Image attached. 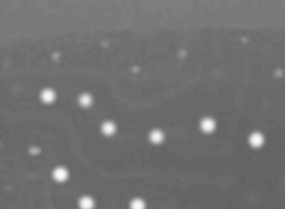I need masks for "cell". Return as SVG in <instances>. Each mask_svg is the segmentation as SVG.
Masks as SVG:
<instances>
[{"label":"cell","mask_w":285,"mask_h":209,"mask_svg":"<svg viewBox=\"0 0 285 209\" xmlns=\"http://www.w3.org/2000/svg\"><path fill=\"white\" fill-rule=\"evenodd\" d=\"M104 131L107 133V134H111V133L114 131V126H113V124H111V123H107L104 126Z\"/></svg>","instance_id":"obj_7"},{"label":"cell","mask_w":285,"mask_h":209,"mask_svg":"<svg viewBox=\"0 0 285 209\" xmlns=\"http://www.w3.org/2000/svg\"><path fill=\"white\" fill-rule=\"evenodd\" d=\"M161 138H162V135H161V133H160V132H155V133H153V135H151V139H153V141H156V142L160 141Z\"/></svg>","instance_id":"obj_8"},{"label":"cell","mask_w":285,"mask_h":209,"mask_svg":"<svg viewBox=\"0 0 285 209\" xmlns=\"http://www.w3.org/2000/svg\"><path fill=\"white\" fill-rule=\"evenodd\" d=\"M262 142V138L260 135L258 134H255L252 136V143L254 144V145H260Z\"/></svg>","instance_id":"obj_4"},{"label":"cell","mask_w":285,"mask_h":209,"mask_svg":"<svg viewBox=\"0 0 285 209\" xmlns=\"http://www.w3.org/2000/svg\"><path fill=\"white\" fill-rule=\"evenodd\" d=\"M202 126L204 130L206 131H211L213 129V126H214V124H213V121L210 120V119H206V120L203 121L202 123Z\"/></svg>","instance_id":"obj_3"},{"label":"cell","mask_w":285,"mask_h":209,"mask_svg":"<svg viewBox=\"0 0 285 209\" xmlns=\"http://www.w3.org/2000/svg\"><path fill=\"white\" fill-rule=\"evenodd\" d=\"M81 206L83 209H91L93 206V202L92 200H90L89 198H85L81 201Z\"/></svg>","instance_id":"obj_1"},{"label":"cell","mask_w":285,"mask_h":209,"mask_svg":"<svg viewBox=\"0 0 285 209\" xmlns=\"http://www.w3.org/2000/svg\"><path fill=\"white\" fill-rule=\"evenodd\" d=\"M132 208H133V209H144V204H143V202H142V201H139V200H136V201L133 202Z\"/></svg>","instance_id":"obj_5"},{"label":"cell","mask_w":285,"mask_h":209,"mask_svg":"<svg viewBox=\"0 0 285 209\" xmlns=\"http://www.w3.org/2000/svg\"><path fill=\"white\" fill-rule=\"evenodd\" d=\"M66 176H67L66 170H63V168H59V170H57L54 173V177L57 178V180H64L66 178Z\"/></svg>","instance_id":"obj_2"},{"label":"cell","mask_w":285,"mask_h":209,"mask_svg":"<svg viewBox=\"0 0 285 209\" xmlns=\"http://www.w3.org/2000/svg\"><path fill=\"white\" fill-rule=\"evenodd\" d=\"M83 104H89V101H90V99L88 98V96H85L84 98H83Z\"/></svg>","instance_id":"obj_9"},{"label":"cell","mask_w":285,"mask_h":209,"mask_svg":"<svg viewBox=\"0 0 285 209\" xmlns=\"http://www.w3.org/2000/svg\"><path fill=\"white\" fill-rule=\"evenodd\" d=\"M43 98L45 99L46 101H52V98H53V93L51 92V91H46V92H44V94H43Z\"/></svg>","instance_id":"obj_6"}]
</instances>
